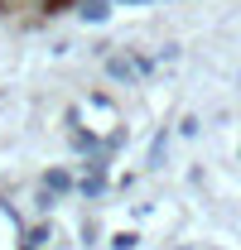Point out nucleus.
Instances as JSON below:
<instances>
[{
	"label": "nucleus",
	"mask_w": 241,
	"mask_h": 250,
	"mask_svg": "<svg viewBox=\"0 0 241 250\" xmlns=\"http://www.w3.org/2000/svg\"><path fill=\"white\" fill-rule=\"evenodd\" d=\"M106 15H111V10H106L101 0H87V5H82V20H92V24H101Z\"/></svg>",
	"instance_id": "1"
},
{
	"label": "nucleus",
	"mask_w": 241,
	"mask_h": 250,
	"mask_svg": "<svg viewBox=\"0 0 241 250\" xmlns=\"http://www.w3.org/2000/svg\"><path fill=\"white\" fill-rule=\"evenodd\" d=\"M53 5H63V0H48V10H53Z\"/></svg>",
	"instance_id": "2"
},
{
	"label": "nucleus",
	"mask_w": 241,
	"mask_h": 250,
	"mask_svg": "<svg viewBox=\"0 0 241 250\" xmlns=\"http://www.w3.org/2000/svg\"><path fill=\"white\" fill-rule=\"evenodd\" d=\"M125 5H140V0H125Z\"/></svg>",
	"instance_id": "3"
},
{
	"label": "nucleus",
	"mask_w": 241,
	"mask_h": 250,
	"mask_svg": "<svg viewBox=\"0 0 241 250\" xmlns=\"http://www.w3.org/2000/svg\"><path fill=\"white\" fill-rule=\"evenodd\" d=\"M0 5H10V0H0Z\"/></svg>",
	"instance_id": "4"
}]
</instances>
